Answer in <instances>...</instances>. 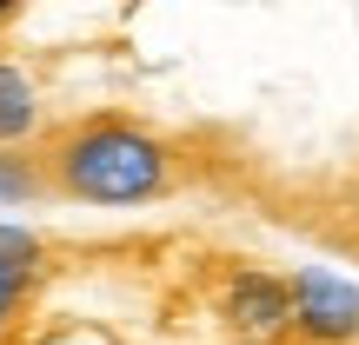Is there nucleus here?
I'll return each instance as SVG.
<instances>
[{"mask_svg":"<svg viewBox=\"0 0 359 345\" xmlns=\"http://www.w3.org/2000/svg\"><path fill=\"white\" fill-rule=\"evenodd\" d=\"M47 186L80 206H147L173 186V146L133 120H80L47 146Z\"/></svg>","mask_w":359,"mask_h":345,"instance_id":"nucleus-1","label":"nucleus"},{"mask_svg":"<svg viewBox=\"0 0 359 345\" xmlns=\"http://www.w3.org/2000/svg\"><path fill=\"white\" fill-rule=\"evenodd\" d=\"M286 286H293V332H306L313 345L359 339V286L353 279H339L326 266H299Z\"/></svg>","mask_w":359,"mask_h":345,"instance_id":"nucleus-2","label":"nucleus"},{"mask_svg":"<svg viewBox=\"0 0 359 345\" xmlns=\"http://www.w3.org/2000/svg\"><path fill=\"white\" fill-rule=\"evenodd\" d=\"M219 319H226L240 339L273 345L280 332H293V286L273 279V272H253V266H246V272H233L226 293H219Z\"/></svg>","mask_w":359,"mask_h":345,"instance_id":"nucleus-3","label":"nucleus"},{"mask_svg":"<svg viewBox=\"0 0 359 345\" xmlns=\"http://www.w3.org/2000/svg\"><path fill=\"white\" fill-rule=\"evenodd\" d=\"M40 272V232L27 226H0V332L13 325V312H20L27 286H34Z\"/></svg>","mask_w":359,"mask_h":345,"instance_id":"nucleus-4","label":"nucleus"},{"mask_svg":"<svg viewBox=\"0 0 359 345\" xmlns=\"http://www.w3.org/2000/svg\"><path fill=\"white\" fill-rule=\"evenodd\" d=\"M34 127H40V87L27 80V66L0 53V153H13Z\"/></svg>","mask_w":359,"mask_h":345,"instance_id":"nucleus-5","label":"nucleus"},{"mask_svg":"<svg viewBox=\"0 0 359 345\" xmlns=\"http://www.w3.org/2000/svg\"><path fill=\"white\" fill-rule=\"evenodd\" d=\"M47 192V173H40V160L27 153H0V206H27Z\"/></svg>","mask_w":359,"mask_h":345,"instance_id":"nucleus-6","label":"nucleus"}]
</instances>
